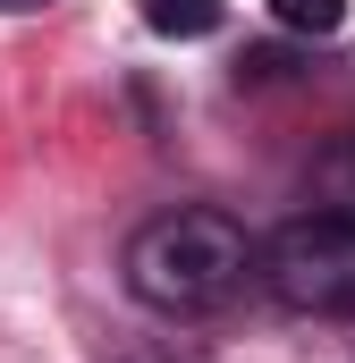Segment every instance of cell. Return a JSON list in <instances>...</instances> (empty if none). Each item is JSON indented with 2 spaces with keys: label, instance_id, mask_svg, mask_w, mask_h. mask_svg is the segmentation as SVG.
<instances>
[{
  "label": "cell",
  "instance_id": "6da1fadb",
  "mask_svg": "<svg viewBox=\"0 0 355 363\" xmlns=\"http://www.w3.org/2000/svg\"><path fill=\"white\" fill-rule=\"evenodd\" d=\"M254 271H263V254L229 211H161L127 245V287L153 313H220Z\"/></svg>",
  "mask_w": 355,
  "mask_h": 363
},
{
  "label": "cell",
  "instance_id": "7a4b0ae2",
  "mask_svg": "<svg viewBox=\"0 0 355 363\" xmlns=\"http://www.w3.org/2000/svg\"><path fill=\"white\" fill-rule=\"evenodd\" d=\"M263 287L288 313H322V321H355V220L339 211H305L263 245Z\"/></svg>",
  "mask_w": 355,
  "mask_h": 363
},
{
  "label": "cell",
  "instance_id": "3957f363",
  "mask_svg": "<svg viewBox=\"0 0 355 363\" xmlns=\"http://www.w3.org/2000/svg\"><path fill=\"white\" fill-rule=\"evenodd\" d=\"M313 194H322V211L355 220V135H339V144L322 152V169H313Z\"/></svg>",
  "mask_w": 355,
  "mask_h": 363
},
{
  "label": "cell",
  "instance_id": "277c9868",
  "mask_svg": "<svg viewBox=\"0 0 355 363\" xmlns=\"http://www.w3.org/2000/svg\"><path fill=\"white\" fill-rule=\"evenodd\" d=\"M144 26L170 34V43H195V34L220 26V0H144Z\"/></svg>",
  "mask_w": 355,
  "mask_h": 363
},
{
  "label": "cell",
  "instance_id": "5b68a950",
  "mask_svg": "<svg viewBox=\"0 0 355 363\" xmlns=\"http://www.w3.org/2000/svg\"><path fill=\"white\" fill-rule=\"evenodd\" d=\"M271 17L288 34H339L347 26V0H271Z\"/></svg>",
  "mask_w": 355,
  "mask_h": 363
},
{
  "label": "cell",
  "instance_id": "8992f818",
  "mask_svg": "<svg viewBox=\"0 0 355 363\" xmlns=\"http://www.w3.org/2000/svg\"><path fill=\"white\" fill-rule=\"evenodd\" d=\"M0 9H43V0H0Z\"/></svg>",
  "mask_w": 355,
  "mask_h": 363
}]
</instances>
